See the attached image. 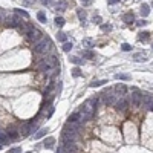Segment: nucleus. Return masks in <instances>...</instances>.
Masks as SVG:
<instances>
[{"label":"nucleus","instance_id":"1","mask_svg":"<svg viewBox=\"0 0 153 153\" xmlns=\"http://www.w3.org/2000/svg\"><path fill=\"white\" fill-rule=\"evenodd\" d=\"M51 48H52V41L46 37H43L40 41H37L35 43V46H34V51L37 52V54H46V52H49L51 51Z\"/></svg>","mask_w":153,"mask_h":153},{"label":"nucleus","instance_id":"2","mask_svg":"<svg viewBox=\"0 0 153 153\" xmlns=\"http://www.w3.org/2000/svg\"><path fill=\"white\" fill-rule=\"evenodd\" d=\"M130 104L133 107H139L143 106V92L138 89H132V95H130Z\"/></svg>","mask_w":153,"mask_h":153},{"label":"nucleus","instance_id":"3","mask_svg":"<svg viewBox=\"0 0 153 153\" xmlns=\"http://www.w3.org/2000/svg\"><path fill=\"white\" fill-rule=\"evenodd\" d=\"M97 103H98V100L97 98H89V100H86L84 101V104H83V109L81 110H84V112H87V113H95V110H97Z\"/></svg>","mask_w":153,"mask_h":153},{"label":"nucleus","instance_id":"4","mask_svg":"<svg viewBox=\"0 0 153 153\" xmlns=\"http://www.w3.org/2000/svg\"><path fill=\"white\" fill-rule=\"evenodd\" d=\"M26 35H28V38H29L31 41H34V43H37V41H40V40L43 38V32H41L40 29L34 28V26L26 32Z\"/></svg>","mask_w":153,"mask_h":153},{"label":"nucleus","instance_id":"5","mask_svg":"<svg viewBox=\"0 0 153 153\" xmlns=\"http://www.w3.org/2000/svg\"><path fill=\"white\" fill-rule=\"evenodd\" d=\"M129 104H130V101H127L124 97H120V98L116 100V103L113 104V107H115L118 112H126L127 107H129Z\"/></svg>","mask_w":153,"mask_h":153},{"label":"nucleus","instance_id":"6","mask_svg":"<svg viewBox=\"0 0 153 153\" xmlns=\"http://www.w3.org/2000/svg\"><path fill=\"white\" fill-rule=\"evenodd\" d=\"M100 95L103 97V101H101V103H103L104 106H113V104L116 103V100L120 98L116 93H115V95H110V93H100Z\"/></svg>","mask_w":153,"mask_h":153},{"label":"nucleus","instance_id":"7","mask_svg":"<svg viewBox=\"0 0 153 153\" xmlns=\"http://www.w3.org/2000/svg\"><path fill=\"white\" fill-rule=\"evenodd\" d=\"M127 86L126 84H123V83H118L115 87H113V92L118 95V97H126V93H127Z\"/></svg>","mask_w":153,"mask_h":153},{"label":"nucleus","instance_id":"8","mask_svg":"<svg viewBox=\"0 0 153 153\" xmlns=\"http://www.w3.org/2000/svg\"><path fill=\"white\" fill-rule=\"evenodd\" d=\"M153 103V95L150 93H143V106L146 109H149V106Z\"/></svg>","mask_w":153,"mask_h":153},{"label":"nucleus","instance_id":"9","mask_svg":"<svg viewBox=\"0 0 153 153\" xmlns=\"http://www.w3.org/2000/svg\"><path fill=\"white\" fill-rule=\"evenodd\" d=\"M6 135H8V138H9V139H12V141H14V139H17V138L20 136V132H17L15 129H8V130H6Z\"/></svg>","mask_w":153,"mask_h":153},{"label":"nucleus","instance_id":"10","mask_svg":"<svg viewBox=\"0 0 153 153\" xmlns=\"http://www.w3.org/2000/svg\"><path fill=\"white\" fill-rule=\"evenodd\" d=\"M123 21H126L127 25H132V23L135 21V17H133V14H132V12H127V14H124V15H123Z\"/></svg>","mask_w":153,"mask_h":153},{"label":"nucleus","instance_id":"11","mask_svg":"<svg viewBox=\"0 0 153 153\" xmlns=\"http://www.w3.org/2000/svg\"><path fill=\"white\" fill-rule=\"evenodd\" d=\"M69 121H81V112L78 110V112H74V113H70V116H69Z\"/></svg>","mask_w":153,"mask_h":153},{"label":"nucleus","instance_id":"12","mask_svg":"<svg viewBox=\"0 0 153 153\" xmlns=\"http://www.w3.org/2000/svg\"><path fill=\"white\" fill-rule=\"evenodd\" d=\"M54 143H55L54 138H48V139L43 141V147H44V149H52V147H54Z\"/></svg>","mask_w":153,"mask_h":153},{"label":"nucleus","instance_id":"13","mask_svg":"<svg viewBox=\"0 0 153 153\" xmlns=\"http://www.w3.org/2000/svg\"><path fill=\"white\" fill-rule=\"evenodd\" d=\"M46 132H49V129H48V127H43V129H40V130L34 135V138H35V139H40L41 136H44V135H46Z\"/></svg>","mask_w":153,"mask_h":153},{"label":"nucleus","instance_id":"14","mask_svg":"<svg viewBox=\"0 0 153 153\" xmlns=\"http://www.w3.org/2000/svg\"><path fill=\"white\" fill-rule=\"evenodd\" d=\"M149 14H150V6L144 3V5L141 6V15H143V17H147Z\"/></svg>","mask_w":153,"mask_h":153},{"label":"nucleus","instance_id":"15","mask_svg":"<svg viewBox=\"0 0 153 153\" xmlns=\"http://www.w3.org/2000/svg\"><path fill=\"white\" fill-rule=\"evenodd\" d=\"M18 28H20V31H21V32H25V34H26V32H28L32 26H31V25H28V23H25V21H21V23L18 25Z\"/></svg>","mask_w":153,"mask_h":153},{"label":"nucleus","instance_id":"16","mask_svg":"<svg viewBox=\"0 0 153 153\" xmlns=\"http://www.w3.org/2000/svg\"><path fill=\"white\" fill-rule=\"evenodd\" d=\"M149 37H150V32L144 31V32H141V34L138 35V40H139V41H147V40H149Z\"/></svg>","mask_w":153,"mask_h":153},{"label":"nucleus","instance_id":"17","mask_svg":"<svg viewBox=\"0 0 153 153\" xmlns=\"http://www.w3.org/2000/svg\"><path fill=\"white\" fill-rule=\"evenodd\" d=\"M64 23H66V20H64L63 17H55V25H57L58 28H63Z\"/></svg>","mask_w":153,"mask_h":153},{"label":"nucleus","instance_id":"18","mask_svg":"<svg viewBox=\"0 0 153 153\" xmlns=\"http://www.w3.org/2000/svg\"><path fill=\"white\" fill-rule=\"evenodd\" d=\"M115 78H116V80H124V81H129V80H130V75H127V74H116V75H115Z\"/></svg>","mask_w":153,"mask_h":153},{"label":"nucleus","instance_id":"19","mask_svg":"<svg viewBox=\"0 0 153 153\" xmlns=\"http://www.w3.org/2000/svg\"><path fill=\"white\" fill-rule=\"evenodd\" d=\"M107 83V80H100V81H93V83H90V87H100V86H103V84H106Z\"/></svg>","mask_w":153,"mask_h":153},{"label":"nucleus","instance_id":"20","mask_svg":"<svg viewBox=\"0 0 153 153\" xmlns=\"http://www.w3.org/2000/svg\"><path fill=\"white\" fill-rule=\"evenodd\" d=\"M37 18H38L41 23H46V14H44L43 11H40V12L37 14Z\"/></svg>","mask_w":153,"mask_h":153},{"label":"nucleus","instance_id":"21","mask_svg":"<svg viewBox=\"0 0 153 153\" xmlns=\"http://www.w3.org/2000/svg\"><path fill=\"white\" fill-rule=\"evenodd\" d=\"M57 38H58V41L66 43V38H67V37H66V34H64V32H58V34H57Z\"/></svg>","mask_w":153,"mask_h":153},{"label":"nucleus","instance_id":"22","mask_svg":"<svg viewBox=\"0 0 153 153\" xmlns=\"http://www.w3.org/2000/svg\"><path fill=\"white\" fill-rule=\"evenodd\" d=\"M133 58H135V61H143V60H146V54H135Z\"/></svg>","mask_w":153,"mask_h":153},{"label":"nucleus","instance_id":"23","mask_svg":"<svg viewBox=\"0 0 153 153\" xmlns=\"http://www.w3.org/2000/svg\"><path fill=\"white\" fill-rule=\"evenodd\" d=\"M83 57H86V58H95V54H93L92 51H84V52H83Z\"/></svg>","mask_w":153,"mask_h":153},{"label":"nucleus","instance_id":"24","mask_svg":"<svg viewBox=\"0 0 153 153\" xmlns=\"http://www.w3.org/2000/svg\"><path fill=\"white\" fill-rule=\"evenodd\" d=\"M72 75H74L75 78L81 77V70H80V67H74V69H72Z\"/></svg>","mask_w":153,"mask_h":153},{"label":"nucleus","instance_id":"25","mask_svg":"<svg viewBox=\"0 0 153 153\" xmlns=\"http://www.w3.org/2000/svg\"><path fill=\"white\" fill-rule=\"evenodd\" d=\"M15 14H18V15H21V17H25V18L29 17V14H28L26 11H21V9H15Z\"/></svg>","mask_w":153,"mask_h":153},{"label":"nucleus","instance_id":"26","mask_svg":"<svg viewBox=\"0 0 153 153\" xmlns=\"http://www.w3.org/2000/svg\"><path fill=\"white\" fill-rule=\"evenodd\" d=\"M78 18L81 20V23H84L86 21V12L84 11H78Z\"/></svg>","mask_w":153,"mask_h":153},{"label":"nucleus","instance_id":"27","mask_svg":"<svg viewBox=\"0 0 153 153\" xmlns=\"http://www.w3.org/2000/svg\"><path fill=\"white\" fill-rule=\"evenodd\" d=\"M83 44L87 46V48H92V46H93V41H92L90 38H84V40H83Z\"/></svg>","mask_w":153,"mask_h":153},{"label":"nucleus","instance_id":"28","mask_svg":"<svg viewBox=\"0 0 153 153\" xmlns=\"http://www.w3.org/2000/svg\"><path fill=\"white\" fill-rule=\"evenodd\" d=\"M70 49H72V43H69V41H66V43L63 44V51H64V52H69Z\"/></svg>","mask_w":153,"mask_h":153},{"label":"nucleus","instance_id":"29","mask_svg":"<svg viewBox=\"0 0 153 153\" xmlns=\"http://www.w3.org/2000/svg\"><path fill=\"white\" fill-rule=\"evenodd\" d=\"M121 49H123L124 52H129V51H132V46H130L129 43H123V44H121Z\"/></svg>","mask_w":153,"mask_h":153},{"label":"nucleus","instance_id":"30","mask_svg":"<svg viewBox=\"0 0 153 153\" xmlns=\"http://www.w3.org/2000/svg\"><path fill=\"white\" fill-rule=\"evenodd\" d=\"M70 61H72L74 64H81V63H83V60L78 58V57H70Z\"/></svg>","mask_w":153,"mask_h":153},{"label":"nucleus","instance_id":"31","mask_svg":"<svg viewBox=\"0 0 153 153\" xmlns=\"http://www.w3.org/2000/svg\"><path fill=\"white\" fill-rule=\"evenodd\" d=\"M64 8H66V3H64V2H60V3L57 5V9H58V11H64Z\"/></svg>","mask_w":153,"mask_h":153},{"label":"nucleus","instance_id":"32","mask_svg":"<svg viewBox=\"0 0 153 153\" xmlns=\"http://www.w3.org/2000/svg\"><path fill=\"white\" fill-rule=\"evenodd\" d=\"M101 31H112V26L110 25H101Z\"/></svg>","mask_w":153,"mask_h":153},{"label":"nucleus","instance_id":"33","mask_svg":"<svg viewBox=\"0 0 153 153\" xmlns=\"http://www.w3.org/2000/svg\"><path fill=\"white\" fill-rule=\"evenodd\" d=\"M54 110H55V109H54L52 106H49V112H48V115H46V116H48V118H51V116L54 115Z\"/></svg>","mask_w":153,"mask_h":153},{"label":"nucleus","instance_id":"34","mask_svg":"<svg viewBox=\"0 0 153 153\" xmlns=\"http://www.w3.org/2000/svg\"><path fill=\"white\" fill-rule=\"evenodd\" d=\"M93 23H97V25H101V17H100V15L93 17Z\"/></svg>","mask_w":153,"mask_h":153},{"label":"nucleus","instance_id":"35","mask_svg":"<svg viewBox=\"0 0 153 153\" xmlns=\"http://www.w3.org/2000/svg\"><path fill=\"white\" fill-rule=\"evenodd\" d=\"M9 153H21V149H18V147H15V149H11Z\"/></svg>","mask_w":153,"mask_h":153},{"label":"nucleus","instance_id":"36","mask_svg":"<svg viewBox=\"0 0 153 153\" xmlns=\"http://www.w3.org/2000/svg\"><path fill=\"white\" fill-rule=\"evenodd\" d=\"M35 0H23V5H32Z\"/></svg>","mask_w":153,"mask_h":153},{"label":"nucleus","instance_id":"37","mask_svg":"<svg viewBox=\"0 0 153 153\" xmlns=\"http://www.w3.org/2000/svg\"><path fill=\"white\" fill-rule=\"evenodd\" d=\"M118 2H120V0H107L109 5H115V3H118Z\"/></svg>","mask_w":153,"mask_h":153},{"label":"nucleus","instance_id":"38","mask_svg":"<svg viewBox=\"0 0 153 153\" xmlns=\"http://www.w3.org/2000/svg\"><path fill=\"white\" fill-rule=\"evenodd\" d=\"M81 2H83V5H89V3H90L92 0H81Z\"/></svg>","mask_w":153,"mask_h":153},{"label":"nucleus","instance_id":"39","mask_svg":"<svg viewBox=\"0 0 153 153\" xmlns=\"http://www.w3.org/2000/svg\"><path fill=\"white\" fill-rule=\"evenodd\" d=\"M43 3H44V5H51V3H52V0H43Z\"/></svg>","mask_w":153,"mask_h":153},{"label":"nucleus","instance_id":"40","mask_svg":"<svg viewBox=\"0 0 153 153\" xmlns=\"http://www.w3.org/2000/svg\"><path fill=\"white\" fill-rule=\"evenodd\" d=\"M146 23H147V21H144V20H143V21H138V26H143V25H146Z\"/></svg>","mask_w":153,"mask_h":153},{"label":"nucleus","instance_id":"41","mask_svg":"<svg viewBox=\"0 0 153 153\" xmlns=\"http://www.w3.org/2000/svg\"><path fill=\"white\" fill-rule=\"evenodd\" d=\"M57 153H61V150H57Z\"/></svg>","mask_w":153,"mask_h":153},{"label":"nucleus","instance_id":"42","mask_svg":"<svg viewBox=\"0 0 153 153\" xmlns=\"http://www.w3.org/2000/svg\"><path fill=\"white\" fill-rule=\"evenodd\" d=\"M0 149H2V146H0Z\"/></svg>","mask_w":153,"mask_h":153},{"label":"nucleus","instance_id":"43","mask_svg":"<svg viewBox=\"0 0 153 153\" xmlns=\"http://www.w3.org/2000/svg\"><path fill=\"white\" fill-rule=\"evenodd\" d=\"M28 153H31V152H28Z\"/></svg>","mask_w":153,"mask_h":153},{"label":"nucleus","instance_id":"44","mask_svg":"<svg viewBox=\"0 0 153 153\" xmlns=\"http://www.w3.org/2000/svg\"><path fill=\"white\" fill-rule=\"evenodd\" d=\"M152 6H153V3H152Z\"/></svg>","mask_w":153,"mask_h":153}]
</instances>
